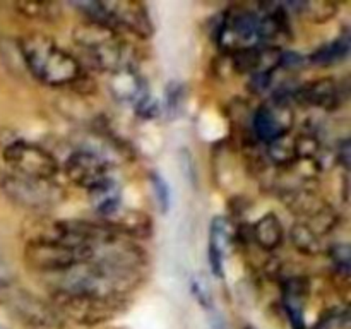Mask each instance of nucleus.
<instances>
[{
    "instance_id": "obj_16",
    "label": "nucleus",
    "mask_w": 351,
    "mask_h": 329,
    "mask_svg": "<svg viewBox=\"0 0 351 329\" xmlns=\"http://www.w3.org/2000/svg\"><path fill=\"white\" fill-rule=\"evenodd\" d=\"M88 194L93 209L101 216V219L108 218L120 209V191L113 178Z\"/></svg>"
},
{
    "instance_id": "obj_26",
    "label": "nucleus",
    "mask_w": 351,
    "mask_h": 329,
    "mask_svg": "<svg viewBox=\"0 0 351 329\" xmlns=\"http://www.w3.org/2000/svg\"><path fill=\"white\" fill-rule=\"evenodd\" d=\"M338 161L348 170L350 168V141L343 139L338 146Z\"/></svg>"
},
{
    "instance_id": "obj_25",
    "label": "nucleus",
    "mask_w": 351,
    "mask_h": 329,
    "mask_svg": "<svg viewBox=\"0 0 351 329\" xmlns=\"http://www.w3.org/2000/svg\"><path fill=\"white\" fill-rule=\"evenodd\" d=\"M192 291H194V295L197 297L199 304H202L204 307H208L209 302H211V293H209L208 288H204V283H202V280L192 281Z\"/></svg>"
},
{
    "instance_id": "obj_1",
    "label": "nucleus",
    "mask_w": 351,
    "mask_h": 329,
    "mask_svg": "<svg viewBox=\"0 0 351 329\" xmlns=\"http://www.w3.org/2000/svg\"><path fill=\"white\" fill-rule=\"evenodd\" d=\"M19 53L27 71L47 86L60 88L81 82L84 77L77 58L45 34L31 33L21 38Z\"/></svg>"
},
{
    "instance_id": "obj_11",
    "label": "nucleus",
    "mask_w": 351,
    "mask_h": 329,
    "mask_svg": "<svg viewBox=\"0 0 351 329\" xmlns=\"http://www.w3.org/2000/svg\"><path fill=\"white\" fill-rule=\"evenodd\" d=\"M346 98V91L338 79L322 77L308 81L302 84L293 93V99L304 106H314V108L332 112L343 105Z\"/></svg>"
},
{
    "instance_id": "obj_21",
    "label": "nucleus",
    "mask_w": 351,
    "mask_h": 329,
    "mask_svg": "<svg viewBox=\"0 0 351 329\" xmlns=\"http://www.w3.org/2000/svg\"><path fill=\"white\" fill-rule=\"evenodd\" d=\"M290 240L295 249L304 254V256H317L322 250L321 239L315 233V230L307 223H297V225L291 226Z\"/></svg>"
},
{
    "instance_id": "obj_23",
    "label": "nucleus",
    "mask_w": 351,
    "mask_h": 329,
    "mask_svg": "<svg viewBox=\"0 0 351 329\" xmlns=\"http://www.w3.org/2000/svg\"><path fill=\"white\" fill-rule=\"evenodd\" d=\"M151 184H153L158 208L161 209V212H167L170 208V187H168L167 180L160 173H151Z\"/></svg>"
},
{
    "instance_id": "obj_4",
    "label": "nucleus",
    "mask_w": 351,
    "mask_h": 329,
    "mask_svg": "<svg viewBox=\"0 0 351 329\" xmlns=\"http://www.w3.org/2000/svg\"><path fill=\"white\" fill-rule=\"evenodd\" d=\"M0 187L14 204L36 212L55 209L65 197V191L55 180L29 178L17 173L2 175Z\"/></svg>"
},
{
    "instance_id": "obj_13",
    "label": "nucleus",
    "mask_w": 351,
    "mask_h": 329,
    "mask_svg": "<svg viewBox=\"0 0 351 329\" xmlns=\"http://www.w3.org/2000/svg\"><path fill=\"white\" fill-rule=\"evenodd\" d=\"M14 305L17 308V314L33 326H41V328L60 326V314L53 304H47L33 295L19 293L14 300Z\"/></svg>"
},
{
    "instance_id": "obj_27",
    "label": "nucleus",
    "mask_w": 351,
    "mask_h": 329,
    "mask_svg": "<svg viewBox=\"0 0 351 329\" xmlns=\"http://www.w3.org/2000/svg\"><path fill=\"white\" fill-rule=\"evenodd\" d=\"M245 329H254V328H250V326H247V328Z\"/></svg>"
},
{
    "instance_id": "obj_8",
    "label": "nucleus",
    "mask_w": 351,
    "mask_h": 329,
    "mask_svg": "<svg viewBox=\"0 0 351 329\" xmlns=\"http://www.w3.org/2000/svg\"><path fill=\"white\" fill-rule=\"evenodd\" d=\"M216 41L232 53L254 47L259 41V14L243 7L230 9L219 23Z\"/></svg>"
},
{
    "instance_id": "obj_20",
    "label": "nucleus",
    "mask_w": 351,
    "mask_h": 329,
    "mask_svg": "<svg viewBox=\"0 0 351 329\" xmlns=\"http://www.w3.org/2000/svg\"><path fill=\"white\" fill-rule=\"evenodd\" d=\"M267 154L273 160V163L281 164V167H290L298 161V147L297 137L290 136V132L283 134L278 139L271 141L267 144Z\"/></svg>"
},
{
    "instance_id": "obj_12",
    "label": "nucleus",
    "mask_w": 351,
    "mask_h": 329,
    "mask_svg": "<svg viewBox=\"0 0 351 329\" xmlns=\"http://www.w3.org/2000/svg\"><path fill=\"white\" fill-rule=\"evenodd\" d=\"M115 232L127 239H149L153 235V219L146 212L136 209H119L112 216L103 219Z\"/></svg>"
},
{
    "instance_id": "obj_7",
    "label": "nucleus",
    "mask_w": 351,
    "mask_h": 329,
    "mask_svg": "<svg viewBox=\"0 0 351 329\" xmlns=\"http://www.w3.org/2000/svg\"><path fill=\"white\" fill-rule=\"evenodd\" d=\"M51 298L58 314L67 315L81 324H98L108 321L122 304L120 298H103L72 291H51Z\"/></svg>"
},
{
    "instance_id": "obj_22",
    "label": "nucleus",
    "mask_w": 351,
    "mask_h": 329,
    "mask_svg": "<svg viewBox=\"0 0 351 329\" xmlns=\"http://www.w3.org/2000/svg\"><path fill=\"white\" fill-rule=\"evenodd\" d=\"M14 7L21 16L29 19L55 21L60 17V7L55 2H17Z\"/></svg>"
},
{
    "instance_id": "obj_9",
    "label": "nucleus",
    "mask_w": 351,
    "mask_h": 329,
    "mask_svg": "<svg viewBox=\"0 0 351 329\" xmlns=\"http://www.w3.org/2000/svg\"><path fill=\"white\" fill-rule=\"evenodd\" d=\"M65 175L77 187L91 192L99 185L112 180L110 177V163L98 153L88 149L74 151L64 164Z\"/></svg>"
},
{
    "instance_id": "obj_18",
    "label": "nucleus",
    "mask_w": 351,
    "mask_h": 329,
    "mask_svg": "<svg viewBox=\"0 0 351 329\" xmlns=\"http://www.w3.org/2000/svg\"><path fill=\"white\" fill-rule=\"evenodd\" d=\"M350 53V38L339 36L329 43L319 47L311 55V62L315 65H335L346 60Z\"/></svg>"
},
{
    "instance_id": "obj_3",
    "label": "nucleus",
    "mask_w": 351,
    "mask_h": 329,
    "mask_svg": "<svg viewBox=\"0 0 351 329\" xmlns=\"http://www.w3.org/2000/svg\"><path fill=\"white\" fill-rule=\"evenodd\" d=\"M91 23L103 24L112 29H127L139 38H149L154 26L147 9L134 0H113V2H77L72 3Z\"/></svg>"
},
{
    "instance_id": "obj_17",
    "label": "nucleus",
    "mask_w": 351,
    "mask_h": 329,
    "mask_svg": "<svg viewBox=\"0 0 351 329\" xmlns=\"http://www.w3.org/2000/svg\"><path fill=\"white\" fill-rule=\"evenodd\" d=\"M226 225L221 218H215L211 223V235H209V267H211L213 274L218 278H223L225 271H223V243H225Z\"/></svg>"
},
{
    "instance_id": "obj_14",
    "label": "nucleus",
    "mask_w": 351,
    "mask_h": 329,
    "mask_svg": "<svg viewBox=\"0 0 351 329\" xmlns=\"http://www.w3.org/2000/svg\"><path fill=\"white\" fill-rule=\"evenodd\" d=\"M264 12L259 16V41L273 43V41L291 38L290 21L285 5H263Z\"/></svg>"
},
{
    "instance_id": "obj_5",
    "label": "nucleus",
    "mask_w": 351,
    "mask_h": 329,
    "mask_svg": "<svg viewBox=\"0 0 351 329\" xmlns=\"http://www.w3.org/2000/svg\"><path fill=\"white\" fill-rule=\"evenodd\" d=\"M91 256V247L60 242H26L24 247V259L27 266L45 276L65 273L79 264L88 263Z\"/></svg>"
},
{
    "instance_id": "obj_6",
    "label": "nucleus",
    "mask_w": 351,
    "mask_h": 329,
    "mask_svg": "<svg viewBox=\"0 0 351 329\" xmlns=\"http://www.w3.org/2000/svg\"><path fill=\"white\" fill-rule=\"evenodd\" d=\"M2 156L3 161L14 170L12 173L23 177L53 180L60 170V164L53 154L24 139H10L3 146Z\"/></svg>"
},
{
    "instance_id": "obj_2",
    "label": "nucleus",
    "mask_w": 351,
    "mask_h": 329,
    "mask_svg": "<svg viewBox=\"0 0 351 329\" xmlns=\"http://www.w3.org/2000/svg\"><path fill=\"white\" fill-rule=\"evenodd\" d=\"M72 40L84 57L101 71L119 74L129 69V48L119 31L86 21L81 26H75Z\"/></svg>"
},
{
    "instance_id": "obj_19",
    "label": "nucleus",
    "mask_w": 351,
    "mask_h": 329,
    "mask_svg": "<svg viewBox=\"0 0 351 329\" xmlns=\"http://www.w3.org/2000/svg\"><path fill=\"white\" fill-rule=\"evenodd\" d=\"M304 19L311 23H328L338 12V3L329 0H305V2L290 3Z\"/></svg>"
},
{
    "instance_id": "obj_10",
    "label": "nucleus",
    "mask_w": 351,
    "mask_h": 329,
    "mask_svg": "<svg viewBox=\"0 0 351 329\" xmlns=\"http://www.w3.org/2000/svg\"><path fill=\"white\" fill-rule=\"evenodd\" d=\"M293 110L287 98H273L256 110L252 117V129L257 139L269 144L293 127Z\"/></svg>"
},
{
    "instance_id": "obj_15",
    "label": "nucleus",
    "mask_w": 351,
    "mask_h": 329,
    "mask_svg": "<svg viewBox=\"0 0 351 329\" xmlns=\"http://www.w3.org/2000/svg\"><path fill=\"white\" fill-rule=\"evenodd\" d=\"M252 236L264 250H274L283 243L285 228L274 212H267L252 226Z\"/></svg>"
},
{
    "instance_id": "obj_24",
    "label": "nucleus",
    "mask_w": 351,
    "mask_h": 329,
    "mask_svg": "<svg viewBox=\"0 0 351 329\" xmlns=\"http://www.w3.org/2000/svg\"><path fill=\"white\" fill-rule=\"evenodd\" d=\"M182 95H184V89H182L180 84L177 82H170L167 89V101H168V108L173 110L178 108V101H182Z\"/></svg>"
}]
</instances>
